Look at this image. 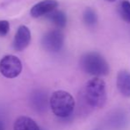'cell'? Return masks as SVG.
<instances>
[{"mask_svg": "<svg viewBox=\"0 0 130 130\" xmlns=\"http://www.w3.org/2000/svg\"><path fill=\"white\" fill-rule=\"evenodd\" d=\"M84 97L92 107L103 108L107 100L105 83L99 77L89 80L84 87Z\"/></svg>", "mask_w": 130, "mask_h": 130, "instance_id": "6da1fadb", "label": "cell"}, {"mask_svg": "<svg viewBox=\"0 0 130 130\" xmlns=\"http://www.w3.org/2000/svg\"><path fill=\"white\" fill-rule=\"evenodd\" d=\"M52 112L58 118H67L73 113L75 106L74 99L70 93L64 90L54 92L50 98Z\"/></svg>", "mask_w": 130, "mask_h": 130, "instance_id": "7a4b0ae2", "label": "cell"}, {"mask_svg": "<svg viewBox=\"0 0 130 130\" xmlns=\"http://www.w3.org/2000/svg\"><path fill=\"white\" fill-rule=\"evenodd\" d=\"M80 64L87 74L95 77L106 76L109 74V64L103 56L96 52H89L80 58Z\"/></svg>", "mask_w": 130, "mask_h": 130, "instance_id": "3957f363", "label": "cell"}, {"mask_svg": "<svg viewBox=\"0 0 130 130\" xmlns=\"http://www.w3.org/2000/svg\"><path fill=\"white\" fill-rule=\"evenodd\" d=\"M22 70L21 61L14 55H5L0 60V72L7 78H17Z\"/></svg>", "mask_w": 130, "mask_h": 130, "instance_id": "277c9868", "label": "cell"}, {"mask_svg": "<svg viewBox=\"0 0 130 130\" xmlns=\"http://www.w3.org/2000/svg\"><path fill=\"white\" fill-rule=\"evenodd\" d=\"M64 45V35L60 30L48 31L42 38V45L48 52L57 53L61 50Z\"/></svg>", "mask_w": 130, "mask_h": 130, "instance_id": "5b68a950", "label": "cell"}, {"mask_svg": "<svg viewBox=\"0 0 130 130\" xmlns=\"http://www.w3.org/2000/svg\"><path fill=\"white\" fill-rule=\"evenodd\" d=\"M58 3L57 0H43L31 8L30 14L32 17L39 18L42 16L48 15L58 7Z\"/></svg>", "mask_w": 130, "mask_h": 130, "instance_id": "8992f818", "label": "cell"}, {"mask_svg": "<svg viewBox=\"0 0 130 130\" xmlns=\"http://www.w3.org/2000/svg\"><path fill=\"white\" fill-rule=\"evenodd\" d=\"M31 40V33L26 26H21L18 29L12 42V47L15 51L21 52L26 49Z\"/></svg>", "mask_w": 130, "mask_h": 130, "instance_id": "52a82bcc", "label": "cell"}, {"mask_svg": "<svg viewBox=\"0 0 130 130\" xmlns=\"http://www.w3.org/2000/svg\"><path fill=\"white\" fill-rule=\"evenodd\" d=\"M117 87L125 97H130V72L120 70L117 75Z\"/></svg>", "mask_w": 130, "mask_h": 130, "instance_id": "ba28073f", "label": "cell"}, {"mask_svg": "<svg viewBox=\"0 0 130 130\" xmlns=\"http://www.w3.org/2000/svg\"><path fill=\"white\" fill-rule=\"evenodd\" d=\"M49 102L50 101L46 93L43 90H36L31 96V103H32L33 109L40 112L46 110Z\"/></svg>", "mask_w": 130, "mask_h": 130, "instance_id": "9c48e42d", "label": "cell"}, {"mask_svg": "<svg viewBox=\"0 0 130 130\" xmlns=\"http://www.w3.org/2000/svg\"><path fill=\"white\" fill-rule=\"evenodd\" d=\"M13 130H42L36 122L26 116L19 117L14 122Z\"/></svg>", "mask_w": 130, "mask_h": 130, "instance_id": "30bf717a", "label": "cell"}, {"mask_svg": "<svg viewBox=\"0 0 130 130\" xmlns=\"http://www.w3.org/2000/svg\"><path fill=\"white\" fill-rule=\"evenodd\" d=\"M49 21H51L55 26L59 29H63L67 25V15L64 12L59 10H54L47 15Z\"/></svg>", "mask_w": 130, "mask_h": 130, "instance_id": "8fae6325", "label": "cell"}, {"mask_svg": "<svg viewBox=\"0 0 130 130\" xmlns=\"http://www.w3.org/2000/svg\"><path fill=\"white\" fill-rule=\"evenodd\" d=\"M118 13L120 18L127 23H130V3L127 0H122L118 5Z\"/></svg>", "mask_w": 130, "mask_h": 130, "instance_id": "7c38bea8", "label": "cell"}, {"mask_svg": "<svg viewBox=\"0 0 130 130\" xmlns=\"http://www.w3.org/2000/svg\"><path fill=\"white\" fill-rule=\"evenodd\" d=\"M83 21L88 26H94L98 21V16L93 9L87 8L84 11Z\"/></svg>", "mask_w": 130, "mask_h": 130, "instance_id": "4fadbf2b", "label": "cell"}, {"mask_svg": "<svg viewBox=\"0 0 130 130\" xmlns=\"http://www.w3.org/2000/svg\"><path fill=\"white\" fill-rule=\"evenodd\" d=\"M10 30V24L7 21H0V37L7 35Z\"/></svg>", "mask_w": 130, "mask_h": 130, "instance_id": "5bb4252c", "label": "cell"}, {"mask_svg": "<svg viewBox=\"0 0 130 130\" xmlns=\"http://www.w3.org/2000/svg\"><path fill=\"white\" fill-rule=\"evenodd\" d=\"M0 130H5V126H4V123L1 120H0Z\"/></svg>", "mask_w": 130, "mask_h": 130, "instance_id": "9a60e30c", "label": "cell"}, {"mask_svg": "<svg viewBox=\"0 0 130 130\" xmlns=\"http://www.w3.org/2000/svg\"><path fill=\"white\" fill-rule=\"evenodd\" d=\"M104 1H106V2H110V3H111V2H115L116 0H104Z\"/></svg>", "mask_w": 130, "mask_h": 130, "instance_id": "2e32d148", "label": "cell"}]
</instances>
